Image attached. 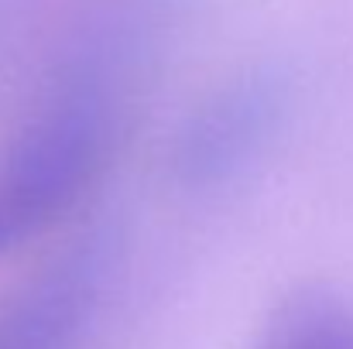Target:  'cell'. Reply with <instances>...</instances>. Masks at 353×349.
<instances>
[{
    "label": "cell",
    "mask_w": 353,
    "mask_h": 349,
    "mask_svg": "<svg viewBox=\"0 0 353 349\" xmlns=\"http://www.w3.org/2000/svg\"><path fill=\"white\" fill-rule=\"evenodd\" d=\"M254 349H353V308L330 291H299L271 312Z\"/></svg>",
    "instance_id": "4"
},
{
    "label": "cell",
    "mask_w": 353,
    "mask_h": 349,
    "mask_svg": "<svg viewBox=\"0 0 353 349\" xmlns=\"http://www.w3.org/2000/svg\"><path fill=\"white\" fill-rule=\"evenodd\" d=\"M97 295V253H65L0 302V349H79Z\"/></svg>",
    "instance_id": "2"
},
{
    "label": "cell",
    "mask_w": 353,
    "mask_h": 349,
    "mask_svg": "<svg viewBox=\"0 0 353 349\" xmlns=\"http://www.w3.org/2000/svg\"><path fill=\"white\" fill-rule=\"evenodd\" d=\"M271 86L250 83L220 93L182 130L175 147V175L189 189H216L236 178L268 144L278 123Z\"/></svg>",
    "instance_id": "3"
},
{
    "label": "cell",
    "mask_w": 353,
    "mask_h": 349,
    "mask_svg": "<svg viewBox=\"0 0 353 349\" xmlns=\"http://www.w3.org/2000/svg\"><path fill=\"white\" fill-rule=\"evenodd\" d=\"M107 151V107L69 89L17 134L0 161V253L52 226L90 185Z\"/></svg>",
    "instance_id": "1"
}]
</instances>
